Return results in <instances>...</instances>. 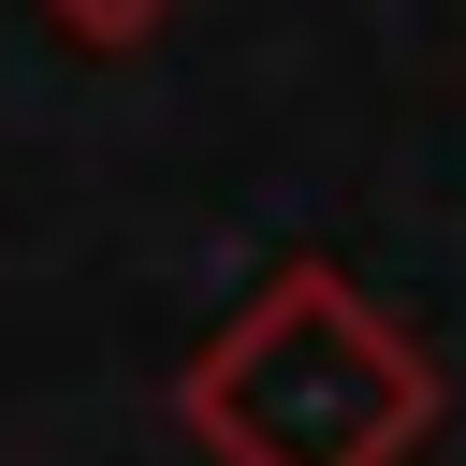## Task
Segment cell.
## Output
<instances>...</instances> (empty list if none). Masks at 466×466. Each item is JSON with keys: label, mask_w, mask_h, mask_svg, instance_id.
<instances>
[{"label": "cell", "mask_w": 466, "mask_h": 466, "mask_svg": "<svg viewBox=\"0 0 466 466\" xmlns=\"http://www.w3.org/2000/svg\"><path fill=\"white\" fill-rule=\"evenodd\" d=\"M204 466H408L437 437V350L335 262H277L175 379Z\"/></svg>", "instance_id": "1"}, {"label": "cell", "mask_w": 466, "mask_h": 466, "mask_svg": "<svg viewBox=\"0 0 466 466\" xmlns=\"http://www.w3.org/2000/svg\"><path fill=\"white\" fill-rule=\"evenodd\" d=\"M29 15H44L58 44H87V58H116V44H146V29L175 15V0H29Z\"/></svg>", "instance_id": "2"}]
</instances>
